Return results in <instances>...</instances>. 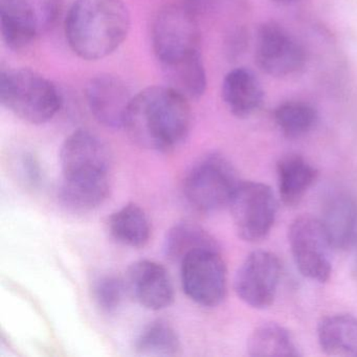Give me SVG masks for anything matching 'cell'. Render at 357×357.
Segmentation results:
<instances>
[{
	"label": "cell",
	"mask_w": 357,
	"mask_h": 357,
	"mask_svg": "<svg viewBox=\"0 0 357 357\" xmlns=\"http://www.w3.org/2000/svg\"><path fill=\"white\" fill-rule=\"evenodd\" d=\"M189 102L168 85L147 87L133 96L123 128L144 149L172 151L191 131Z\"/></svg>",
	"instance_id": "obj_1"
},
{
	"label": "cell",
	"mask_w": 357,
	"mask_h": 357,
	"mask_svg": "<svg viewBox=\"0 0 357 357\" xmlns=\"http://www.w3.org/2000/svg\"><path fill=\"white\" fill-rule=\"evenodd\" d=\"M131 17L123 0H75L64 32L68 47L79 58L97 61L114 54L130 30Z\"/></svg>",
	"instance_id": "obj_2"
},
{
	"label": "cell",
	"mask_w": 357,
	"mask_h": 357,
	"mask_svg": "<svg viewBox=\"0 0 357 357\" xmlns=\"http://www.w3.org/2000/svg\"><path fill=\"white\" fill-rule=\"evenodd\" d=\"M0 102L14 116L33 125L45 124L61 109L59 89L29 68H10L0 75Z\"/></svg>",
	"instance_id": "obj_3"
},
{
	"label": "cell",
	"mask_w": 357,
	"mask_h": 357,
	"mask_svg": "<svg viewBox=\"0 0 357 357\" xmlns=\"http://www.w3.org/2000/svg\"><path fill=\"white\" fill-rule=\"evenodd\" d=\"M241 183L237 171L222 154L211 153L191 167L183 181V195L198 212L212 214L229 206Z\"/></svg>",
	"instance_id": "obj_4"
},
{
	"label": "cell",
	"mask_w": 357,
	"mask_h": 357,
	"mask_svg": "<svg viewBox=\"0 0 357 357\" xmlns=\"http://www.w3.org/2000/svg\"><path fill=\"white\" fill-rule=\"evenodd\" d=\"M61 181L72 185H110L112 154L107 144L87 129L70 133L59 152Z\"/></svg>",
	"instance_id": "obj_5"
},
{
	"label": "cell",
	"mask_w": 357,
	"mask_h": 357,
	"mask_svg": "<svg viewBox=\"0 0 357 357\" xmlns=\"http://www.w3.org/2000/svg\"><path fill=\"white\" fill-rule=\"evenodd\" d=\"M59 0H0V29L3 43L22 51L55 24Z\"/></svg>",
	"instance_id": "obj_6"
},
{
	"label": "cell",
	"mask_w": 357,
	"mask_h": 357,
	"mask_svg": "<svg viewBox=\"0 0 357 357\" xmlns=\"http://www.w3.org/2000/svg\"><path fill=\"white\" fill-rule=\"evenodd\" d=\"M152 49L160 68L200 53L196 14L187 6L162 8L152 26Z\"/></svg>",
	"instance_id": "obj_7"
},
{
	"label": "cell",
	"mask_w": 357,
	"mask_h": 357,
	"mask_svg": "<svg viewBox=\"0 0 357 357\" xmlns=\"http://www.w3.org/2000/svg\"><path fill=\"white\" fill-rule=\"evenodd\" d=\"M183 291L190 300L206 308L219 306L227 290V271L219 246L202 248L181 262Z\"/></svg>",
	"instance_id": "obj_8"
},
{
	"label": "cell",
	"mask_w": 357,
	"mask_h": 357,
	"mask_svg": "<svg viewBox=\"0 0 357 357\" xmlns=\"http://www.w3.org/2000/svg\"><path fill=\"white\" fill-rule=\"evenodd\" d=\"M236 233L244 241L264 239L275 225L278 202L269 185L241 181L229 202Z\"/></svg>",
	"instance_id": "obj_9"
},
{
	"label": "cell",
	"mask_w": 357,
	"mask_h": 357,
	"mask_svg": "<svg viewBox=\"0 0 357 357\" xmlns=\"http://www.w3.org/2000/svg\"><path fill=\"white\" fill-rule=\"evenodd\" d=\"M288 242L294 264L303 277L325 283L332 273L329 238L321 219L301 216L290 225Z\"/></svg>",
	"instance_id": "obj_10"
},
{
	"label": "cell",
	"mask_w": 357,
	"mask_h": 357,
	"mask_svg": "<svg viewBox=\"0 0 357 357\" xmlns=\"http://www.w3.org/2000/svg\"><path fill=\"white\" fill-rule=\"evenodd\" d=\"M281 273V263L275 254L255 250L246 257L236 273V294L252 308H268L277 296Z\"/></svg>",
	"instance_id": "obj_11"
},
{
	"label": "cell",
	"mask_w": 357,
	"mask_h": 357,
	"mask_svg": "<svg viewBox=\"0 0 357 357\" xmlns=\"http://www.w3.org/2000/svg\"><path fill=\"white\" fill-rule=\"evenodd\" d=\"M255 56L259 68L273 77L296 74L306 61L302 45L275 22H267L259 29Z\"/></svg>",
	"instance_id": "obj_12"
},
{
	"label": "cell",
	"mask_w": 357,
	"mask_h": 357,
	"mask_svg": "<svg viewBox=\"0 0 357 357\" xmlns=\"http://www.w3.org/2000/svg\"><path fill=\"white\" fill-rule=\"evenodd\" d=\"M85 98L100 124L107 128H123L133 96L122 79L110 74L93 77L85 87Z\"/></svg>",
	"instance_id": "obj_13"
},
{
	"label": "cell",
	"mask_w": 357,
	"mask_h": 357,
	"mask_svg": "<svg viewBox=\"0 0 357 357\" xmlns=\"http://www.w3.org/2000/svg\"><path fill=\"white\" fill-rule=\"evenodd\" d=\"M127 291L144 308L158 311L174 302V287L167 269L151 260L133 263L126 275Z\"/></svg>",
	"instance_id": "obj_14"
},
{
	"label": "cell",
	"mask_w": 357,
	"mask_h": 357,
	"mask_svg": "<svg viewBox=\"0 0 357 357\" xmlns=\"http://www.w3.org/2000/svg\"><path fill=\"white\" fill-rule=\"evenodd\" d=\"M321 222L333 250L352 248L357 239V200L350 194H334L326 202Z\"/></svg>",
	"instance_id": "obj_15"
},
{
	"label": "cell",
	"mask_w": 357,
	"mask_h": 357,
	"mask_svg": "<svg viewBox=\"0 0 357 357\" xmlns=\"http://www.w3.org/2000/svg\"><path fill=\"white\" fill-rule=\"evenodd\" d=\"M221 93L227 109L236 118H250L262 105V87L254 73L248 68H235L227 73Z\"/></svg>",
	"instance_id": "obj_16"
},
{
	"label": "cell",
	"mask_w": 357,
	"mask_h": 357,
	"mask_svg": "<svg viewBox=\"0 0 357 357\" xmlns=\"http://www.w3.org/2000/svg\"><path fill=\"white\" fill-rule=\"evenodd\" d=\"M317 340L329 356L357 357V317L347 313L328 315L317 325Z\"/></svg>",
	"instance_id": "obj_17"
},
{
	"label": "cell",
	"mask_w": 357,
	"mask_h": 357,
	"mask_svg": "<svg viewBox=\"0 0 357 357\" xmlns=\"http://www.w3.org/2000/svg\"><path fill=\"white\" fill-rule=\"evenodd\" d=\"M317 170L300 155H288L277 165L280 198L287 206L300 204L317 178Z\"/></svg>",
	"instance_id": "obj_18"
},
{
	"label": "cell",
	"mask_w": 357,
	"mask_h": 357,
	"mask_svg": "<svg viewBox=\"0 0 357 357\" xmlns=\"http://www.w3.org/2000/svg\"><path fill=\"white\" fill-rule=\"evenodd\" d=\"M110 236L122 245L142 248L151 238V222L144 208L128 204L112 213L108 218Z\"/></svg>",
	"instance_id": "obj_19"
},
{
	"label": "cell",
	"mask_w": 357,
	"mask_h": 357,
	"mask_svg": "<svg viewBox=\"0 0 357 357\" xmlns=\"http://www.w3.org/2000/svg\"><path fill=\"white\" fill-rule=\"evenodd\" d=\"M162 70L168 86L189 101L200 99L206 93L208 80L202 54L162 66Z\"/></svg>",
	"instance_id": "obj_20"
},
{
	"label": "cell",
	"mask_w": 357,
	"mask_h": 357,
	"mask_svg": "<svg viewBox=\"0 0 357 357\" xmlns=\"http://www.w3.org/2000/svg\"><path fill=\"white\" fill-rule=\"evenodd\" d=\"M219 246L208 231L197 223L183 221L173 225L164 240V255L169 261L179 263L195 250Z\"/></svg>",
	"instance_id": "obj_21"
},
{
	"label": "cell",
	"mask_w": 357,
	"mask_h": 357,
	"mask_svg": "<svg viewBox=\"0 0 357 357\" xmlns=\"http://www.w3.org/2000/svg\"><path fill=\"white\" fill-rule=\"evenodd\" d=\"M250 356H301L300 349L290 332L275 323L259 326L248 340Z\"/></svg>",
	"instance_id": "obj_22"
},
{
	"label": "cell",
	"mask_w": 357,
	"mask_h": 357,
	"mask_svg": "<svg viewBox=\"0 0 357 357\" xmlns=\"http://www.w3.org/2000/svg\"><path fill=\"white\" fill-rule=\"evenodd\" d=\"M135 352L143 356H175L181 344L178 334L168 321L158 319L143 328L135 340Z\"/></svg>",
	"instance_id": "obj_23"
},
{
	"label": "cell",
	"mask_w": 357,
	"mask_h": 357,
	"mask_svg": "<svg viewBox=\"0 0 357 357\" xmlns=\"http://www.w3.org/2000/svg\"><path fill=\"white\" fill-rule=\"evenodd\" d=\"M317 109L305 102H286L275 112V121L281 132L290 139L303 137L317 125Z\"/></svg>",
	"instance_id": "obj_24"
},
{
	"label": "cell",
	"mask_w": 357,
	"mask_h": 357,
	"mask_svg": "<svg viewBox=\"0 0 357 357\" xmlns=\"http://www.w3.org/2000/svg\"><path fill=\"white\" fill-rule=\"evenodd\" d=\"M126 283L114 275L99 278L93 286V296L96 304L105 313H114L121 306Z\"/></svg>",
	"instance_id": "obj_25"
},
{
	"label": "cell",
	"mask_w": 357,
	"mask_h": 357,
	"mask_svg": "<svg viewBox=\"0 0 357 357\" xmlns=\"http://www.w3.org/2000/svg\"><path fill=\"white\" fill-rule=\"evenodd\" d=\"M22 173L28 183L33 187H36L41 183L43 170L38 158L30 152H26L22 158Z\"/></svg>",
	"instance_id": "obj_26"
},
{
	"label": "cell",
	"mask_w": 357,
	"mask_h": 357,
	"mask_svg": "<svg viewBox=\"0 0 357 357\" xmlns=\"http://www.w3.org/2000/svg\"><path fill=\"white\" fill-rule=\"evenodd\" d=\"M185 5L193 13L208 11L216 3L217 0H185Z\"/></svg>",
	"instance_id": "obj_27"
},
{
	"label": "cell",
	"mask_w": 357,
	"mask_h": 357,
	"mask_svg": "<svg viewBox=\"0 0 357 357\" xmlns=\"http://www.w3.org/2000/svg\"><path fill=\"white\" fill-rule=\"evenodd\" d=\"M353 271L357 277V239L355 243L353 244Z\"/></svg>",
	"instance_id": "obj_28"
},
{
	"label": "cell",
	"mask_w": 357,
	"mask_h": 357,
	"mask_svg": "<svg viewBox=\"0 0 357 357\" xmlns=\"http://www.w3.org/2000/svg\"><path fill=\"white\" fill-rule=\"evenodd\" d=\"M279 3H285V5H291V3H298L301 0H277Z\"/></svg>",
	"instance_id": "obj_29"
}]
</instances>
